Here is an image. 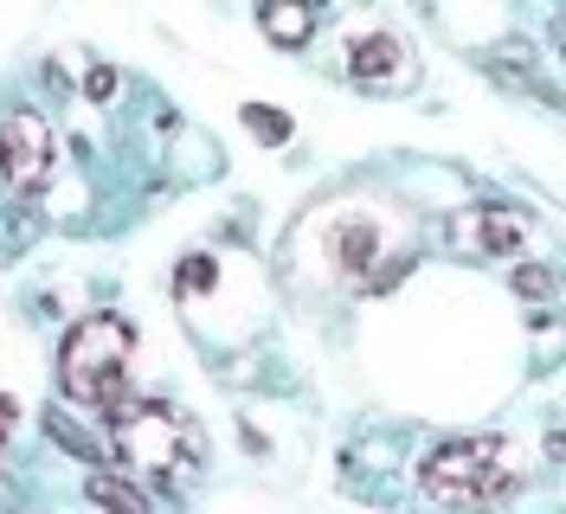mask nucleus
Returning <instances> with one entry per match:
<instances>
[{
	"label": "nucleus",
	"mask_w": 566,
	"mask_h": 514,
	"mask_svg": "<svg viewBox=\"0 0 566 514\" xmlns=\"http://www.w3.org/2000/svg\"><path fill=\"white\" fill-rule=\"evenodd\" d=\"M129 322L116 315H91L65 335V354H59V379L77 406H123V379H129Z\"/></svg>",
	"instance_id": "obj_1"
},
{
	"label": "nucleus",
	"mask_w": 566,
	"mask_h": 514,
	"mask_svg": "<svg viewBox=\"0 0 566 514\" xmlns=\"http://www.w3.org/2000/svg\"><path fill=\"white\" fill-rule=\"evenodd\" d=\"M424 495L438 502H502L515 489V463L502 438H451L424 457Z\"/></svg>",
	"instance_id": "obj_2"
},
{
	"label": "nucleus",
	"mask_w": 566,
	"mask_h": 514,
	"mask_svg": "<svg viewBox=\"0 0 566 514\" xmlns=\"http://www.w3.org/2000/svg\"><path fill=\"white\" fill-rule=\"evenodd\" d=\"M116 457L148 482H180L193 470V431L168 406H116Z\"/></svg>",
	"instance_id": "obj_3"
},
{
	"label": "nucleus",
	"mask_w": 566,
	"mask_h": 514,
	"mask_svg": "<svg viewBox=\"0 0 566 514\" xmlns=\"http://www.w3.org/2000/svg\"><path fill=\"white\" fill-rule=\"evenodd\" d=\"M45 174H52V136H45V123H39L33 109H13L0 123V180L13 193H33Z\"/></svg>",
	"instance_id": "obj_4"
},
{
	"label": "nucleus",
	"mask_w": 566,
	"mask_h": 514,
	"mask_svg": "<svg viewBox=\"0 0 566 514\" xmlns=\"http://www.w3.org/2000/svg\"><path fill=\"white\" fill-rule=\"evenodd\" d=\"M348 71L367 84V91H392V84H406V45L392 33H374V39H354V59Z\"/></svg>",
	"instance_id": "obj_5"
},
{
	"label": "nucleus",
	"mask_w": 566,
	"mask_h": 514,
	"mask_svg": "<svg viewBox=\"0 0 566 514\" xmlns=\"http://www.w3.org/2000/svg\"><path fill=\"white\" fill-rule=\"evenodd\" d=\"M458 239H470L483 258H509V251H522V239H528V219L509 212V206H483L476 219L458 225Z\"/></svg>",
	"instance_id": "obj_6"
},
{
	"label": "nucleus",
	"mask_w": 566,
	"mask_h": 514,
	"mask_svg": "<svg viewBox=\"0 0 566 514\" xmlns=\"http://www.w3.org/2000/svg\"><path fill=\"white\" fill-rule=\"evenodd\" d=\"M258 20H264V33L277 39V45H303V39L316 33V7L310 0H264Z\"/></svg>",
	"instance_id": "obj_7"
},
{
	"label": "nucleus",
	"mask_w": 566,
	"mask_h": 514,
	"mask_svg": "<svg viewBox=\"0 0 566 514\" xmlns=\"http://www.w3.org/2000/svg\"><path fill=\"white\" fill-rule=\"evenodd\" d=\"M335 258H342V271H348L354 283H367L374 264H380V232H374V225H360V219H348V225L335 232Z\"/></svg>",
	"instance_id": "obj_8"
},
{
	"label": "nucleus",
	"mask_w": 566,
	"mask_h": 514,
	"mask_svg": "<svg viewBox=\"0 0 566 514\" xmlns=\"http://www.w3.org/2000/svg\"><path fill=\"white\" fill-rule=\"evenodd\" d=\"M91 502L109 514H148V495H142L136 482H123V476H91Z\"/></svg>",
	"instance_id": "obj_9"
},
{
	"label": "nucleus",
	"mask_w": 566,
	"mask_h": 514,
	"mask_svg": "<svg viewBox=\"0 0 566 514\" xmlns=\"http://www.w3.org/2000/svg\"><path fill=\"white\" fill-rule=\"evenodd\" d=\"M245 123H251V136H264V141H290V116L264 109V103H251V109H245Z\"/></svg>",
	"instance_id": "obj_10"
},
{
	"label": "nucleus",
	"mask_w": 566,
	"mask_h": 514,
	"mask_svg": "<svg viewBox=\"0 0 566 514\" xmlns=\"http://www.w3.org/2000/svg\"><path fill=\"white\" fill-rule=\"evenodd\" d=\"M515 296H534V303L554 296V271H547V264H522V271H515Z\"/></svg>",
	"instance_id": "obj_11"
},
{
	"label": "nucleus",
	"mask_w": 566,
	"mask_h": 514,
	"mask_svg": "<svg viewBox=\"0 0 566 514\" xmlns=\"http://www.w3.org/2000/svg\"><path fill=\"white\" fill-rule=\"evenodd\" d=\"M207 283H212L207 258H187V264H180V296H193V290H207Z\"/></svg>",
	"instance_id": "obj_12"
},
{
	"label": "nucleus",
	"mask_w": 566,
	"mask_h": 514,
	"mask_svg": "<svg viewBox=\"0 0 566 514\" xmlns=\"http://www.w3.org/2000/svg\"><path fill=\"white\" fill-rule=\"evenodd\" d=\"M84 91H91V103H109V97H116V71H109V65H91Z\"/></svg>",
	"instance_id": "obj_13"
},
{
	"label": "nucleus",
	"mask_w": 566,
	"mask_h": 514,
	"mask_svg": "<svg viewBox=\"0 0 566 514\" xmlns=\"http://www.w3.org/2000/svg\"><path fill=\"white\" fill-rule=\"evenodd\" d=\"M52 438H59V444H65V450H77V457H97V450L84 444V438H77L71 424H59V418H52Z\"/></svg>",
	"instance_id": "obj_14"
},
{
	"label": "nucleus",
	"mask_w": 566,
	"mask_h": 514,
	"mask_svg": "<svg viewBox=\"0 0 566 514\" xmlns=\"http://www.w3.org/2000/svg\"><path fill=\"white\" fill-rule=\"evenodd\" d=\"M7 431H13V399L0 392V444H7Z\"/></svg>",
	"instance_id": "obj_15"
}]
</instances>
